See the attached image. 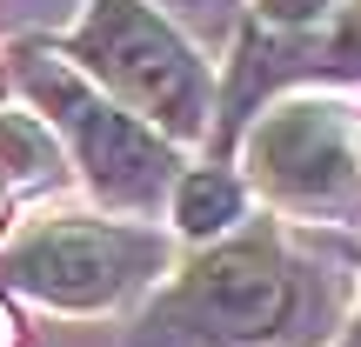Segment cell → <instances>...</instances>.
Returning <instances> with one entry per match:
<instances>
[{
    "label": "cell",
    "mask_w": 361,
    "mask_h": 347,
    "mask_svg": "<svg viewBox=\"0 0 361 347\" xmlns=\"http://www.w3.org/2000/svg\"><path fill=\"white\" fill-rule=\"evenodd\" d=\"M241 214H247V187L228 168L180 174V187H174V227L180 234H194V241H221V234L241 227Z\"/></svg>",
    "instance_id": "7"
},
{
    "label": "cell",
    "mask_w": 361,
    "mask_h": 347,
    "mask_svg": "<svg viewBox=\"0 0 361 347\" xmlns=\"http://www.w3.org/2000/svg\"><path fill=\"white\" fill-rule=\"evenodd\" d=\"M61 174L54 154V134L40 114H0V180L7 187H40V180Z\"/></svg>",
    "instance_id": "8"
},
{
    "label": "cell",
    "mask_w": 361,
    "mask_h": 347,
    "mask_svg": "<svg viewBox=\"0 0 361 347\" xmlns=\"http://www.w3.org/2000/svg\"><path fill=\"white\" fill-rule=\"evenodd\" d=\"M20 80L34 94V107L54 120V127L74 141V160L80 174L94 180V194L114 207H154L168 201V187H180V160H174V141L154 134L141 114L101 94L74 61H54V53H20Z\"/></svg>",
    "instance_id": "3"
},
{
    "label": "cell",
    "mask_w": 361,
    "mask_h": 347,
    "mask_svg": "<svg viewBox=\"0 0 361 347\" xmlns=\"http://www.w3.org/2000/svg\"><path fill=\"white\" fill-rule=\"evenodd\" d=\"M247 180L281 207H341L361 194V134L341 101H281L247 127Z\"/></svg>",
    "instance_id": "5"
},
{
    "label": "cell",
    "mask_w": 361,
    "mask_h": 347,
    "mask_svg": "<svg viewBox=\"0 0 361 347\" xmlns=\"http://www.w3.org/2000/svg\"><path fill=\"white\" fill-rule=\"evenodd\" d=\"M168 247L141 227H121V220H47L27 241L7 247L0 260V281L20 287V294L47 301V308H114L128 301L141 281H154Z\"/></svg>",
    "instance_id": "4"
},
{
    "label": "cell",
    "mask_w": 361,
    "mask_h": 347,
    "mask_svg": "<svg viewBox=\"0 0 361 347\" xmlns=\"http://www.w3.org/2000/svg\"><path fill=\"white\" fill-rule=\"evenodd\" d=\"M67 53L87 80H101L128 114H141L168 141H194L214 120L207 61L147 0H87V20L67 34Z\"/></svg>",
    "instance_id": "2"
},
{
    "label": "cell",
    "mask_w": 361,
    "mask_h": 347,
    "mask_svg": "<svg viewBox=\"0 0 361 347\" xmlns=\"http://www.w3.org/2000/svg\"><path fill=\"white\" fill-rule=\"evenodd\" d=\"M274 74H314V80H355L361 74V0H328L308 27L274 34Z\"/></svg>",
    "instance_id": "6"
},
{
    "label": "cell",
    "mask_w": 361,
    "mask_h": 347,
    "mask_svg": "<svg viewBox=\"0 0 361 347\" xmlns=\"http://www.w3.org/2000/svg\"><path fill=\"white\" fill-rule=\"evenodd\" d=\"M341 347H361V308H355V321H348V334H341Z\"/></svg>",
    "instance_id": "9"
},
{
    "label": "cell",
    "mask_w": 361,
    "mask_h": 347,
    "mask_svg": "<svg viewBox=\"0 0 361 347\" xmlns=\"http://www.w3.org/2000/svg\"><path fill=\"white\" fill-rule=\"evenodd\" d=\"M314 314V267H301L274 234H221L180 267L147 327L174 347H274L301 341Z\"/></svg>",
    "instance_id": "1"
},
{
    "label": "cell",
    "mask_w": 361,
    "mask_h": 347,
    "mask_svg": "<svg viewBox=\"0 0 361 347\" xmlns=\"http://www.w3.org/2000/svg\"><path fill=\"white\" fill-rule=\"evenodd\" d=\"M0 347H13V321H7V308H0Z\"/></svg>",
    "instance_id": "10"
}]
</instances>
